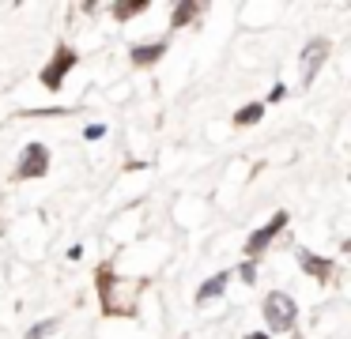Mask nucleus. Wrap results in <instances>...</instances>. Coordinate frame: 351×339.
<instances>
[{"mask_svg":"<svg viewBox=\"0 0 351 339\" xmlns=\"http://www.w3.org/2000/svg\"><path fill=\"white\" fill-rule=\"evenodd\" d=\"M95 286H99V309L102 316H121V321H132L140 313V290L147 286V279H121L114 271V264L102 260L99 271H95Z\"/></svg>","mask_w":351,"mask_h":339,"instance_id":"nucleus-1","label":"nucleus"},{"mask_svg":"<svg viewBox=\"0 0 351 339\" xmlns=\"http://www.w3.org/2000/svg\"><path fill=\"white\" fill-rule=\"evenodd\" d=\"M265 324H268V331H291L298 324V301L291 298V294H283V290H272V294H265Z\"/></svg>","mask_w":351,"mask_h":339,"instance_id":"nucleus-2","label":"nucleus"},{"mask_svg":"<svg viewBox=\"0 0 351 339\" xmlns=\"http://www.w3.org/2000/svg\"><path fill=\"white\" fill-rule=\"evenodd\" d=\"M76 64H80V53L72 49L69 42H61V45L53 49V57H49V64L38 72V83H42L46 90H61V87H64V75H69Z\"/></svg>","mask_w":351,"mask_h":339,"instance_id":"nucleus-3","label":"nucleus"},{"mask_svg":"<svg viewBox=\"0 0 351 339\" xmlns=\"http://www.w3.org/2000/svg\"><path fill=\"white\" fill-rule=\"evenodd\" d=\"M287 223H291V215L287 211H276L272 218H268L265 226H257V230L250 234V238H245V245H242V253H245V260H257L261 253H265L268 245H272L276 238H280L283 230H287Z\"/></svg>","mask_w":351,"mask_h":339,"instance_id":"nucleus-4","label":"nucleus"},{"mask_svg":"<svg viewBox=\"0 0 351 339\" xmlns=\"http://www.w3.org/2000/svg\"><path fill=\"white\" fill-rule=\"evenodd\" d=\"M49 173V147L46 143H27L23 147V158L16 162V170H12V181H38Z\"/></svg>","mask_w":351,"mask_h":339,"instance_id":"nucleus-5","label":"nucleus"},{"mask_svg":"<svg viewBox=\"0 0 351 339\" xmlns=\"http://www.w3.org/2000/svg\"><path fill=\"white\" fill-rule=\"evenodd\" d=\"M328 53H332V42L328 38H310L306 42V49H302V72H298V79H302V87H310L313 79H317V72H321V64L328 60Z\"/></svg>","mask_w":351,"mask_h":339,"instance_id":"nucleus-6","label":"nucleus"},{"mask_svg":"<svg viewBox=\"0 0 351 339\" xmlns=\"http://www.w3.org/2000/svg\"><path fill=\"white\" fill-rule=\"evenodd\" d=\"M298 268L310 279H317V283H332V275H336V260L317 256V253H310V249H298Z\"/></svg>","mask_w":351,"mask_h":339,"instance_id":"nucleus-7","label":"nucleus"},{"mask_svg":"<svg viewBox=\"0 0 351 339\" xmlns=\"http://www.w3.org/2000/svg\"><path fill=\"white\" fill-rule=\"evenodd\" d=\"M167 49H170L167 38H159V42H147V45H132V49H129V60H132V68H152V64H159V60L167 57Z\"/></svg>","mask_w":351,"mask_h":339,"instance_id":"nucleus-8","label":"nucleus"},{"mask_svg":"<svg viewBox=\"0 0 351 339\" xmlns=\"http://www.w3.org/2000/svg\"><path fill=\"white\" fill-rule=\"evenodd\" d=\"M230 275H234V271H230V268H223V271H215L212 279H204V283L197 286V294H193V298H197V305H208V301L223 298V290H227Z\"/></svg>","mask_w":351,"mask_h":339,"instance_id":"nucleus-9","label":"nucleus"},{"mask_svg":"<svg viewBox=\"0 0 351 339\" xmlns=\"http://www.w3.org/2000/svg\"><path fill=\"white\" fill-rule=\"evenodd\" d=\"M204 8H208V4H200V0H178V4H174V15H170V30L189 27L193 19H200V15H204Z\"/></svg>","mask_w":351,"mask_h":339,"instance_id":"nucleus-10","label":"nucleus"},{"mask_svg":"<svg viewBox=\"0 0 351 339\" xmlns=\"http://www.w3.org/2000/svg\"><path fill=\"white\" fill-rule=\"evenodd\" d=\"M147 8H152V0H114V4H110V15H114L117 23H129V19H140Z\"/></svg>","mask_w":351,"mask_h":339,"instance_id":"nucleus-11","label":"nucleus"},{"mask_svg":"<svg viewBox=\"0 0 351 339\" xmlns=\"http://www.w3.org/2000/svg\"><path fill=\"white\" fill-rule=\"evenodd\" d=\"M265 110H268L265 102H245L242 110L234 113V125H238V128H253V125H261V117H265Z\"/></svg>","mask_w":351,"mask_h":339,"instance_id":"nucleus-12","label":"nucleus"},{"mask_svg":"<svg viewBox=\"0 0 351 339\" xmlns=\"http://www.w3.org/2000/svg\"><path fill=\"white\" fill-rule=\"evenodd\" d=\"M57 324H61L57 316H49V321H38L31 331H27V339H46V336H53V331H57Z\"/></svg>","mask_w":351,"mask_h":339,"instance_id":"nucleus-13","label":"nucleus"},{"mask_svg":"<svg viewBox=\"0 0 351 339\" xmlns=\"http://www.w3.org/2000/svg\"><path fill=\"white\" fill-rule=\"evenodd\" d=\"M238 279H242L245 286H253V283H257V260H245V264H238Z\"/></svg>","mask_w":351,"mask_h":339,"instance_id":"nucleus-14","label":"nucleus"},{"mask_svg":"<svg viewBox=\"0 0 351 339\" xmlns=\"http://www.w3.org/2000/svg\"><path fill=\"white\" fill-rule=\"evenodd\" d=\"M69 110H27V113H19V117H64Z\"/></svg>","mask_w":351,"mask_h":339,"instance_id":"nucleus-15","label":"nucleus"},{"mask_svg":"<svg viewBox=\"0 0 351 339\" xmlns=\"http://www.w3.org/2000/svg\"><path fill=\"white\" fill-rule=\"evenodd\" d=\"M283 98H287V83H276L272 95H268V102H283Z\"/></svg>","mask_w":351,"mask_h":339,"instance_id":"nucleus-16","label":"nucleus"},{"mask_svg":"<svg viewBox=\"0 0 351 339\" xmlns=\"http://www.w3.org/2000/svg\"><path fill=\"white\" fill-rule=\"evenodd\" d=\"M87 140H102V136H106V125H87Z\"/></svg>","mask_w":351,"mask_h":339,"instance_id":"nucleus-17","label":"nucleus"},{"mask_svg":"<svg viewBox=\"0 0 351 339\" xmlns=\"http://www.w3.org/2000/svg\"><path fill=\"white\" fill-rule=\"evenodd\" d=\"M245 339H268V331H250Z\"/></svg>","mask_w":351,"mask_h":339,"instance_id":"nucleus-18","label":"nucleus"}]
</instances>
